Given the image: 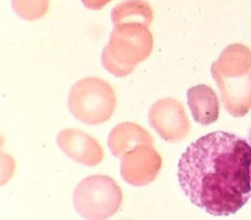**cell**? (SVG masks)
Returning <instances> with one entry per match:
<instances>
[{
	"label": "cell",
	"instance_id": "cell-8",
	"mask_svg": "<svg viewBox=\"0 0 251 220\" xmlns=\"http://www.w3.org/2000/svg\"><path fill=\"white\" fill-rule=\"evenodd\" d=\"M187 103L197 123L209 125L218 119L219 102L210 86L198 84L190 87L187 90Z\"/></svg>",
	"mask_w": 251,
	"mask_h": 220
},
{
	"label": "cell",
	"instance_id": "cell-9",
	"mask_svg": "<svg viewBox=\"0 0 251 220\" xmlns=\"http://www.w3.org/2000/svg\"><path fill=\"white\" fill-rule=\"evenodd\" d=\"M250 175H251V168H250Z\"/></svg>",
	"mask_w": 251,
	"mask_h": 220
},
{
	"label": "cell",
	"instance_id": "cell-7",
	"mask_svg": "<svg viewBox=\"0 0 251 220\" xmlns=\"http://www.w3.org/2000/svg\"><path fill=\"white\" fill-rule=\"evenodd\" d=\"M151 135L133 123H122L116 126L108 138V145L112 154L122 158L126 152L138 145H152Z\"/></svg>",
	"mask_w": 251,
	"mask_h": 220
},
{
	"label": "cell",
	"instance_id": "cell-4",
	"mask_svg": "<svg viewBox=\"0 0 251 220\" xmlns=\"http://www.w3.org/2000/svg\"><path fill=\"white\" fill-rule=\"evenodd\" d=\"M148 121L159 136L169 142L182 140L190 128L183 105L174 98L156 101L149 110Z\"/></svg>",
	"mask_w": 251,
	"mask_h": 220
},
{
	"label": "cell",
	"instance_id": "cell-1",
	"mask_svg": "<svg viewBox=\"0 0 251 220\" xmlns=\"http://www.w3.org/2000/svg\"><path fill=\"white\" fill-rule=\"evenodd\" d=\"M177 167L185 195L213 216L234 214L251 196V145L236 135L218 131L199 138Z\"/></svg>",
	"mask_w": 251,
	"mask_h": 220
},
{
	"label": "cell",
	"instance_id": "cell-10",
	"mask_svg": "<svg viewBox=\"0 0 251 220\" xmlns=\"http://www.w3.org/2000/svg\"><path fill=\"white\" fill-rule=\"evenodd\" d=\"M123 220H128V219H123Z\"/></svg>",
	"mask_w": 251,
	"mask_h": 220
},
{
	"label": "cell",
	"instance_id": "cell-5",
	"mask_svg": "<svg viewBox=\"0 0 251 220\" xmlns=\"http://www.w3.org/2000/svg\"><path fill=\"white\" fill-rule=\"evenodd\" d=\"M161 166V156L152 145H138L121 158V175L127 184L142 187L156 179Z\"/></svg>",
	"mask_w": 251,
	"mask_h": 220
},
{
	"label": "cell",
	"instance_id": "cell-2",
	"mask_svg": "<svg viewBox=\"0 0 251 220\" xmlns=\"http://www.w3.org/2000/svg\"><path fill=\"white\" fill-rule=\"evenodd\" d=\"M73 200L76 212L84 219L106 220L119 210L123 193L112 178L92 175L78 183Z\"/></svg>",
	"mask_w": 251,
	"mask_h": 220
},
{
	"label": "cell",
	"instance_id": "cell-6",
	"mask_svg": "<svg viewBox=\"0 0 251 220\" xmlns=\"http://www.w3.org/2000/svg\"><path fill=\"white\" fill-rule=\"evenodd\" d=\"M57 143L67 156L85 166H95L104 158V151L98 141L80 130L61 131L57 136Z\"/></svg>",
	"mask_w": 251,
	"mask_h": 220
},
{
	"label": "cell",
	"instance_id": "cell-3",
	"mask_svg": "<svg viewBox=\"0 0 251 220\" xmlns=\"http://www.w3.org/2000/svg\"><path fill=\"white\" fill-rule=\"evenodd\" d=\"M68 105L77 120L88 125L101 124L110 119L114 113L115 91L104 80L82 79L72 87Z\"/></svg>",
	"mask_w": 251,
	"mask_h": 220
}]
</instances>
